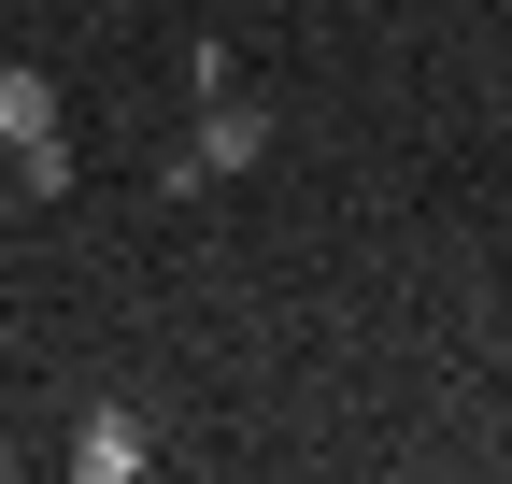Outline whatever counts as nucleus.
I'll list each match as a JSON object with an SVG mask.
<instances>
[{
  "label": "nucleus",
  "mask_w": 512,
  "mask_h": 484,
  "mask_svg": "<svg viewBox=\"0 0 512 484\" xmlns=\"http://www.w3.org/2000/svg\"><path fill=\"white\" fill-rule=\"evenodd\" d=\"M256 157H271V114H256V100H200V143L171 157V186H200V171H256Z\"/></svg>",
  "instance_id": "nucleus-1"
},
{
  "label": "nucleus",
  "mask_w": 512,
  "mask_h": 484,
  "mask_svg": "<svg viewBox=\"0 0 512 484\" xmlns=\"http://www.w3.org/2000/svg\"><path fill=\"white\" fill-rule=\"evenodd\" d=\"M143 456H157V442H143V413H86V428H72V470H86V484H128Z\"/></svg>",
  "instance_id": "nucleus-2"
},
{
  "label": "nucleus",
  "mask_w": 512,
  "mask_h": 484,
  "mask_svg": "<svg viewBox=\"0 0 512 484\" xmlns=\"http://www.w3.org/2000/svg\"><path fill=\"white\" fill-rule=\"evenodd\" d=\"M43 129H57V86L29 57H0V143H43Z\"/></svg>",
  "instance_id": "nucleus-3"
},
{
  "label": "nucleus",
  "mask_w": 512,
  "mask_h": 484,
  "mask_svg": "<svg viewBox=\"0 0 512 484\" xmlns=\"http://www.w3.org/2000/svg\"><path fill=\"white\" fill-rule=\"evenodd\" d=\"M15 186H29V200H72V143H57V129L15 143Z\"/></svg>",
  "instance_id": "nucleus-4"
}]
</instances>
